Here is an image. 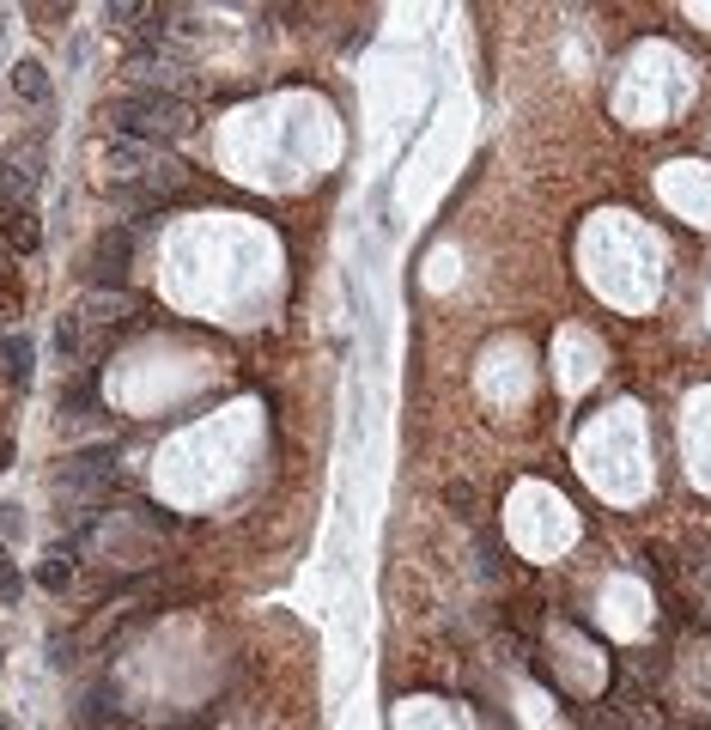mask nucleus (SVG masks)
<instances>
[{
    "instance_id": "obj_1",
    "label": "nucleus",
    "mask_w": 711,
    "mask_h": 730,
    "mask_svg": "<svg viewBox=\"0 0 711 730\" xmlns=\"http://www.w3.org/2000/svg\"><path fill=\"white\" fill-rule=\"evenodd\" d=\"M110 122H116V140L158 146V140L189 134V104L183 98H165V92H128V98L110 104Z\"/></svg>"
},
{
    "instance_id": "obj_2",
    "label": "nucleus",
    "mask_w": 711,
    "mask_h": 730,
    "mask_svg": "<svg viewBox=\"0 0 711 730\" xmlns=\"http://www.w3.org/2000/svg\"><path fill=\"white\" fill-rule=\"evenodd\" d=\"M37 183H43V140L25 134L7 146V165H0V207H31Z\"/></svg>"
},
{
    "instance_id": "obj_3",
    "label": "nucleus",
    "mask_w": 711,
    "mask_h": 730,
    "mask_svg": "<svg viewBox=\"0 0 711 730\" xmlns=\"http://www.w3.org/2000/svg\"><path fill=\"white\" fill-rule=\"evenodd\" d=\"M128 250H134V238H128V232H104V238H98V250H92V280H98V286L122 280V274H128Z\"/></svg>"
},
{
    "instance_id": "obj_4",
    "label": "nucleus",
    "mask_w": 711,
    "mask_h": 730,
    "mask_svg": "<svg viewBox=\"0 0 711 730\" xmlns=\"http://www.w3.org/2000/svg\"><path fill=\"white\" fill-rule=\"evenodd\" d=\"M0 365H7V378H13L19 390H25V384L37 378V347H31V335H25V329L0 341Z\"/></svg>"
},
{
    "instance_id": "obj_5",
    "label": "nucleus",
    "mask_w": 711,
    "mask_h": 730,
    "mask_svg": "<svg viewBox=\"0 0 711 730\" xmlns=\"http://www.w3.org/2000/svg\"><path fill=\"white\" fill-rule=\"evenodd\" d=\"M13 92H19L25 104H37V110L55 98V92H49V73H43V61H31V55H25V61H13Z\"/></svg>"
},
{
    "instance_id": "obj_6",
    "label": "nucleus",
    "mask_w": 711,
    "mask_h": 730,
    "mask_svg": "<svg viewBox=\"0 0 711 730\" xmlns=\"http://www.w3.org/2000/svg\"><path fill=\"white\" fill-rule=\"evenodd\" d=\"M0 232H7V244H19L31 256L37 250V213L31 207H0Z\"/></svg>"
},
{
    "instance_id": "obj_7",
    "label": "nucleus",
    "mask_w": 711,
    "mask_h": 730,
    "mask_svg": "<svg viewBox=\"0 0 711 730\" xmlns=\"http://www.w3.org/2000/svg\"><path fill=\"white\" fill-rule=\"evenodd\" d=\"M25 536V511L19 505H0V542H19Z\"/></svg>"
},
{
    "instance_id": "obj_8",
    "label": "nucleus",
    "mask_w": 711,
    "mask_h": 730,
    "mask_svg": "<svg viewBox=\"0 0 711 730\" xmlns=\"http://www.w3.org/2000/svg\"><path fill=\"white\" fill-rule=\"evenodd\" d=\"M43 584H49V591H61V584H67V566H61V554L43 566Z\"/></svg>"
},
{
    "instance_id": "obj_9",
    "label": "nucleus",
    "mask_w": 711,
    "mask_h": 730,
    "mask_svg": "<svg viewBox=\"0 0 711 730\" xmlns=\"http://www.w3.org/2000/svg\"><path fill=\"white\" fill-rule=\"evenodd\" d=\"M0 469H13V438L0 432Z\"/></svg>"
}]
</instances>
